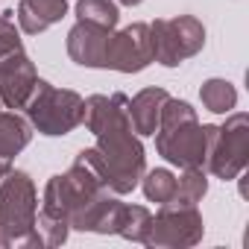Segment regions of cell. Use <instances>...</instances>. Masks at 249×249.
<instances>
[{"mask_svg":"<svg viewBox=\"0 0 249 249\" xmlns=\"http://www.w3.org/2000/svg\"><path fill=\"white\" fill-rule=\"evenodd\" d=\"M38 194L27 170H9L0 179V229L9 246H38L36 237Z\"/></svg>","mask_w":249,"mask_h":249,"instance_id":"cell-3","label":"cell"},{"mask_svg":"<svg viewBox=\"0 0 249 249\" xmlns=\"http://www.w3.org/2000/svg\"><path fill=\"white\" fill-rule=\"evenodd\" d=\"M9 170H12V161H3V159H0V179H3Z\"/></svg>","mask_w":249,"mask_h":249,"instance_id":"cell-22","label":"cell"},{"mask_svg":"<svg viewBox=\"0 0 249 249\" xmlns=\"http://www.w3.org/2000/svg\"><path fill=\"white\" fill-rule=\"evenodd\" d=\"M36 79H38V71L24 50L3 56L0 59V103L12 111L24 108L36 88Z\"/></svg>","mask_w":249,"mask_h":249,"instance_id":"cell-9","label":"cell"},{"mask_svg":"<svg viewBox=\"0 0 249 249\" xmlns=\"http://www.w3.org/2000/svg\"><path fill=\"white\" fill-rule=\"evenodd\" d=\"M117 3H123V6H138V3H144V0H117Z\"/></svg>","mask_w":249,"mask_h":249,"instance_id":"cell-23","label":"cell"},{"mask_svg":"<svg viewBox=\"0 0 249 249\" xmlns=\"http://www.w3.org/2000/svg\"><path fill=\"white\" fill-rule=\"evenodd\" d=\"M211 129L214 123L202 126L191 103L167 97L156 129V150L164 161L176 167H205Z\"/></svg>","mask_w":249,"mask_h":249,"instance_id":"cell-1","label":"cell"},{"mask_svg":"<svg viewBox=\"0 0 249 249\" xmlns=\"http://www.w3.org/2000/svg\"><path fill=\"white\" fill-rule=\"evenodd\" d=\"M153 62H156V53H153L150 24L135 21L129 27L111 33L103 68H111V71H120V73H141Z\"/></svg>","mask_w":249,"mask_h":249,"instance_id":"cell-8","label":"cell"},{"mask_svg":"<svg viewBox=\"0 0 249 249\" xmlns=\"http://www.w3.org/2000/svg\"><path fill=\"white\" fill-rule=\"evenodd\" d=\"M33 138V123L18 111H0V159L12 161Z\"/></svg>","mask_w":249,"mask_h":249,"instance_id":"cell-14","label":"cell"},{"mask_svg":"<svg viewBox=\"0 0 249 249\" xmlns=\"http://www.w3.org/2000/svg\"><path fill=\"white\" fill-rule=\"evenodd\" d=\"M141 188H144V196L150 199V202H170L173 199V194H176V176L167 170V167H156V170H144V176H141V182H138Z\"/></svg>","mask_w":249,"mask_h":249,"instance_id":"cell-18","label":"cell"},{"mask_svg":"<svg viewBox=\"0 0 249 249\" xmlns=\"http://www.w3.org/2000/svg\"><path fill=\"white\" fill-rule=\"evenodd\" d=\"M76 18L114 30L120 21V9L114 0H76Z\"/></svg>","mask_w":249,"mask_h":249,"instance_id":"cell-19","label":"cell"},{"mask_svg":"<svg viewBox=\"0 0 249 249\" xmlns=\"http://www.w3.org/2000/svg\"><path fill=\"white\" fill-rule=\"evenodd\" d=\"M205 234V223L202 214L196 211V205H182V202H161L159 214H153L150 220V231L144 246H156V249H188L196 246Z\"/></svg>","mask_w":249,"mask_h":249,"instance_id":"cell-7","label":"cell"},{"mask_svg":"<svg viewBox=\"0 0 249 249\" xmlns=\"http://www.w3.org/2000/svg\"><path fill=\"white\" fill-rule=\"evenodd\" d=\"M68 15V0H21L18 24L27 36H38Z\"/></svg>","mask_w":249,"mask_h":249,"instance_id":"cell-12","label":"cell"},{"mask_svg":"<svg viewBox=\"0 0 249 249\" xmlns=\"http://www.w3.org/2000/svg\"><path fill=\"white\" fill-rule=\"evenodd\" d=\"M167 97L170 94L164 88H144L129 100V117H132L135 135H156L159 117H161V108H164Z\"/></svg>","mask_w":249,"mask_h":249,"instance_id":"cell-13","label":"cell"},{"mask_svg":"<svg viewBox=\"0 0 249 249\" xmlns=\"http://www.w3.org/2000/svg\"><path fill=\"white\" fill-rule=\"evenodd\" d=\"M68 231L71 226L68 223H59L47 214H36V237H38V246H62L68 240Z\"/></svg>","mask_w":249,"mask_h":249,"instance_id":"cell-20","label":"cell"},{"mask_svg":"<svg viewBox=\"0 0 249 249\" xmlns=\"http://www.w3.org/2000/svg\"><path fill=\"white\" fill-rule=\"evenodd\" d=\"M114 30L91 24V21H76L68 33V56L82 65V68H103L106 47Z\"/></svg>","mask_w":249,"mask_h":249,"instance_id":"cell-11","label":"cell"},{"mask_svg":"<svg viewBox=\"0 0 249 249\" xmlns=\"http://www.w3.org/2000/svg\"><path fill=\"white\" fill-rule=\"evenodd\" d=\"M82 97L71 88H56L47 79H36V88L24 106L27 120L33 123V129L41 135L59 138L71 135L79 123H82Z\"/></svg>","mask_w":249,"mask_h":249,"instance_id":"cell-4","label":"cell"},{"mask_svg":"<svg viewBox=\"0 0 249 249\" xmlns=\"http://www.w3.org/2000/svg\"><path fill=\"white\" fill-rule=\"evenodd\" d=\"M199 100L214 114H229L237 106V91L229 79H205L199 88Z\"/></svg>","mask_w":249,"mask_h":249,"instance_id":"cell-16","label":"cell"},{"mask_svg":"<svg viewBox=\"0 0 249 249\" xmlns=\"http://www.w3.org/2000/svg\"><path fill=\"white\" fill-rule=\"evenodd\" d=\"M249 164V114L246 111H229L223 126L211 129L205 167L223 179L234 182Z\"/></svg>","mask_w":249,"mask_h":249,"instance_id":"cell-5","label":"cell"},{"mask_svg":"<svg viewBox=\"0 0 249 249\" xmlns=\"http://www.w3.org/2000/svg\"><path fill=\"white\" fill-rule=\"evenodd\" d=\"M150 208L144 205H120V214H117V229L114 234H120L123 240H132V243H144L147 240V231H150Z\"/></svg>","mask_w":249,"mask_h":249,"instance_id":"cell-15","label":"cell"},{"mask_svg":"<svg viewBox=\"0 0 249 249\" xmlns=\"http://www.w3.org/2000/svg\"><path fill=\"white\" fill-rule=\"evenodd\" d=\"M150 36H153L156 62L164 68H179L185 59L196 56L205 47V27L194 15L156 18L150 24Z\"/></svg>","mask_w":249,"mask_h":249,"instance_id":"cell-6","label":"cell"},{"mask_svg":"<svg viewBox=\"0 0 249 249\" xmlns=\"http://www.w3.org/2000/svg\"><path fill=\"white\" fill-rule=\"evenodd\" d=\"M9 15H12V12H3V15H0V59L9 56V53H15V50H24L21 33L15 30V24H12Z\"/></svg>","mask_w":249,"mask_h":249,"instance_id":"cell-21","label":"cell"},{"mask_svg":"<svg viewBox=\"0 0 249 249\" xmlns=\"http://www.w3.org/2000/svg\"><path fill=\"white\" fill-rule=\"evenodd\" d=\"M97 170L111 194H129L138 188L144 170H147V156L144 144L135 135L132 126H120L97 135V144L91 147Z\"/></svg>","mask_w":249,"mask_h":249,"instance_id":"cell-2","label":"cell"},{"mask_svg":"<svg viewBox=\"0 0 249 249\" xmlns=\"http://www.w3.org/2000/svg\"><path fill=\"white\" fill-rule=\"evenodd\" d=\"M82 123L88 126L91 135H103L108 129H120V126H132L129 117V97L126 94H91L82 103Z\"/></svg>","mask_w":249,"mask_h":249,"instance_id":"cell-10","label":"cell"},{"mask_svg":"<svg viewBox=\"0 0 249 249\" xmlns=\"http://www.w3.org/2000/svg\"><path fill=\"white\" fill-rule=\"evenodd\" d=\"M205 194H208V176H205V167H182V176L176 179L173 202L196 205V202H202Z\"/></svg>","mask_w":249,"mask_h":249,"instance_id":"cell-17","label":"cell"},{"mask_svg":"<svg viewBox=\"0 0 249 249\" xmlns=\"http://www.w3.org/2000/svg\"><path fill=\"white\" fill-rule=\"evenodd\" d=\"M0 246H9V243H6V234H3V229H0Z\"/></svg>","mask_w":249,"mask_h":249,"instance_id":"cell-24","label":"cell"},{"mask_svg":"<svg viewBox=\"0 0 249 249\" xmlns=\"http://www.w3.org/2000/svg\"><path fill=\"white\" fill-rule=\"evenodd\" d=\"M0 106H3V103H0Z\"/></svg>","mask_w":249,"mask_h":249,"instance_id":"cell-25","label":"cell"}]
</instances>
